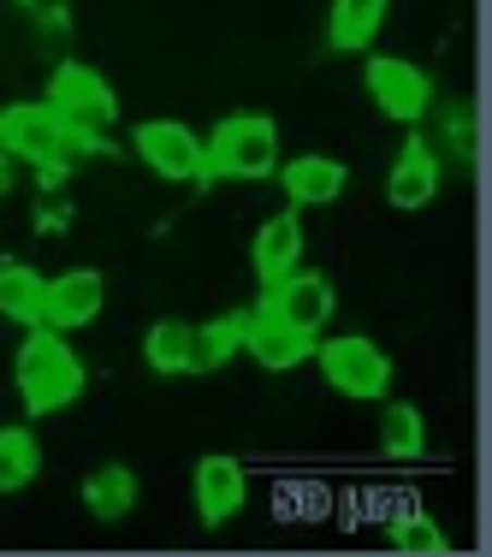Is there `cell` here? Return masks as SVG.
<instances>
[{
  "instance_id": "1",
  "label": "cell",
  "mask_w": 492,
  "mask_h": 557,
  "mask_svg": "<svg viewBox=\"0 0 492 557\" xmlns=\"http://www.w3.org/2000/svg\"><path fill=\"white\" fill-rule=\"evenodd\" d=\"M12 386H19L24 416L42 421V416L72 409L77 397H84L89 374H84V356L65 344V333H54V326H30L24 344H19V356H12Z\"/></svg>"
},
{
  "instance_id": "2",
  "label": "cell",
  "mask_w": 492,
  "mask_h": 557,
  "mask_svg": "<svg viewBox=\"0 0 492 557\" xmlns=\"http://www.w3.org/2000/svg\"><path fill=\"white\" fill-rule=\"evenodd\" d=\"M0 137H7L12 161L42 166L48 178H60L72 161H84V154L101 149L96 131H77L54 101H19V108H7L0 113Z\"/></svg>"
},
{
  "instance_id": "3",
  "label": "cell",
  "mask_w": 492,
  "mask_h": 557,
  "mask_svg": "<svg viewBox=\"0 0 492 557\" xmlns=\"http://www.w3.org/2000/svg\"><path fill=\"white\" fill-rule=\"evenodd\" d=\"M279 161H285V149H279V125L268 113H232V119H220V125L202 137L208 178L261 184V178H273Z\"/></svg>"
},
{
  "instance_id": "4",
  "label": "cell",
  "mask_w": 492,
  "mask_h": 557,
  "mask_svg": "<svg viewBox=\"0 0 492 557\" xmlns=\"http://www.w3.org/2000/svg\"><path fill=\"white\" fill-rule=\"evenodd\" d=\"M315 362H321L327 392L356 397V404H380L392 392V356L362 333H339V338H315Z\"/></svg>"
},
{
  "instance_id": "5",
  "label": "cell",
  "mask_w": 492,
  "mask_h": 557,
  "mask_svg": "<svg viewBox=\"0 0 492 557\" xmlns=\"http://www.w3.org/2000/svg\"><path fill=\"white\" fill-rule=\"evenodd\" d=\"M131 154L167 184H208V166H202V137L179 119H143L131 131Z\"/></svg>"
},
{
  "instance_id": "6",
  "label": "cell",
  "mask_w": 492,
  "mask_h": 557,
  "mask_svg": "<svg viewBox=\"0 0 492 557\" xmlns=\"http://www.w3.org/2000/svg\"><path fill=\"white\" fill-rule=\"evenodd\" d=\"M362 84H368V101H374L385 119H397V125H421V119L433 113V77L421 72L416 60L368 54Z\"/></svg>"
},
{
  "instance_id": "7",
  "label": "cell",
  "mask_w": 492,
  "mask_h": 557,
  "mask_svg": "<svg viewBox=\"0 0 492 557\" xmlns=\"http://www.w3.org/2000/svg\"><path fill=\"white\" fill-rule=\"evenodd\" d=\"M332 309H339V297H332L327 273H303V268L285 273L279 285H261V297H256V314H273V321L297 326V333H315V338L327 333Z\"/></svg>"
},
{
  "instance_id": "8",
  "label": "cell",
  "mask_w": 492,
  "mask_h": 557,
  "mask_svg": "<svg viewBox=\"0 0 492 557\" xmlns=\"http://www.w3.org/2000/svg\"><path fill=\"white\" fill-rule=\"evenodd\" d=\"M48 101L72 119L77 131H108L113 119H119V96H113V84L101 72H89L84 60H65L54 65V77H48Z\"/></svg>"
},
{
  "instance_id": "9",
  "label": "cell",
  "mask_w": 492,
  "mask_h": 557,
  "mask_svg": "<svg viewBox=\"0 0 492 557\" xmlns=\"http://www.w3.org/2000/svg\"><path fill=\"white\" fill-rule=\"evenodd\" d=\"M101 302H108V278H101L96 268L54 273L42 285V326H54V333H77V326L101 321Z\"/></svg>"
},
{
  "instance_id": "10",
  "label": "cell",
  "mask_w": 492,
  "mask_h": 557,
  "mask_svg": "<svg viewBox=\"0 0 492 557\" xmlns=\"http://www.w3.org/2000/svg\"><path fill=\"white\" fill-rule=\"evenodd\" d=\"M190 498H196V522L202 528H225L237 510L249 504V474L237 457H202L190 474Z\"/></svg>"
},
{
  "instance_id": "11",
  "label": "cell",
  "mask_w": 492,
  "mask_h": 557,
  "mask_svg": "<svg viewBox=\"0 0 492 557\" xmlns=\"http://www.w3.org/2000/svg\"><path fill=\"white\" fill-rule=\"evenodd\" d=\"M273 178L291 208H332L350 190V166L332 161V154H291V161L273 166Z\"/></svg>"
},
{
  "instance_id": "12",
  "label": "cell",
  "mask_w": 492,
  "mask_h": 557,
  "mask_svg": "<svg viewBox=\"0 0 492 557\" xmlns=\"http://www.w3.org/2000/svg\"><path fill=\"white\" fill-rule=\"evenodd\" d=\"M439 184H445V172H439V149L428 137H409L404 149H397L392 172H385V202L404 208V214H416V208H428L439 196Z\"/></svg>"
},
{
  "instance_id": "13",
  "label": "cell",
  "mask_w": 492,
  "mask_h": 557,
  "mask_svg": "<svg viewBox=\"0 0 492 557\" xmlns=\"http://www.w3.org/2000/svg\"><path fill=\"white\" fill-rule=\"evenodd\" d=\"M244 350L256 356V362L268 368V374H291V368L315 362V333H297V326L273 321V314H256V309H249Z\"/></svg>"
},
{
  "instance_id": "14",
  "label": "cell",
  "mask_w": 492,
  "mask_h": 557,
  "mask_svg": "<svg viewBox=\"0 0 492 557\" xmlns=\"http://www.w3.org/2000/svg\"><path fill=\"white\" fill-rule=\"evenodd\" d=\"M303 249H309V232H303V220L291 214H273L268 225L256 232V249H249V261H256V278L261 285H279L285 273L303 268Z\"/></svg>"
},
{
  "instance_id": "15",
  "label": "cell",
  "mask_w": 492,
  "mask_h": 557,
  "mask_svg": "<svg viewBox=\"0 0 492 557\" xmlns=\"http://www.w3.org/2000/svg\"><path fill=\"white\" fill-rule=\"evenodd\" d=\"M77 498H84V510L96 516V522H125V516L137 510V469H125V462H101V469L84 474Z\"/></svg>"
},
{
  "instance_id": "16",
  "label": "cell",
  "mask_w": 492,
  "mask_h": 557,
  "mask_svg": "<svg viewBox=\"0 0 492 557\" xmlns=\"http://www.w3.org/2000/svg\"><path fill=\"white\" fill-rule=\"evenodd\" d=\"M244 333H249V314L244 309L190 326V374H214V368H225L237 350H244Z\"/></svg>"
},
{
  "instance_id": "17",
  "label": "cell",
  "mask_w": 492,
  "mask_h": 557,
  "mask_svg": "<svg viewBox=\"0 0 492 557\" xmlns=\"http://www.w3.org/2000/svg\"><path fill=\"white\" fill-rule=\"evenodd\" d=\"M385 7L392 0H332V18H327V36L339 54H368L385 24Z\"/></svg>"
},
{
  "instance_id": "18",
  "label": "cell",
  "mask_w": 492,
  "mask_h": 557,
  "mask_svg": "<svg viewBox=\"0 0 492 557\" xmlns=\"http://www.w3.org/2000/svg\"><path fill=\"white\" fill-rule=\"evenodd\" d=\"M42 285L30 261H0V314L19 326H42Z\"/></svg>"
},
{
  "instance_id": "19",
  "label": "cell",
  "mask_w": 492,
  "mask_h": 557,
  "mask_svg": "<svg viewBox=\"0 0 492 557\" xmlns=\"http://www.w3.org/2000/svg\"><path fill=\"white\" fill-rule=\"evenodd\" d=\"M385 404V397H380ZM380 450L392 462H421L428 457V421L416 404H385L380 409Z\"/></svg>"
},
{
  "instance_id": "20",
  "label": "cell",
  "mask_w": 492,
  "mask_h": 557,
  "mask_svg": "<svg viewBox=\"0 0 492 557\" xmlns=\"http://www.w3.org/2000/svg\"><path fill=\"white\" fill-rule=\"evenodd\" d=\"M42 474V440L30 428H0V498L36 486Z\"/></svg>"
},
{
  "instance_id": "21",
  "label": "cell",
  "mask_w": 492,
  "mask_h": 557,
  "mask_svg": "<svg viewBox=\"0 0 492 557\" xmlns=\"http://www.w3.org/2000/svg\"><path fill=\"white\" fill-rule=\"evenodd\" d=\"M143 362L161 380L190 374V321H155L149 333H143Z\"/></svg>"
},
{
  "instance_id": "22",
  "label": "cell",
  "mask_w": 492,
  "mask_h": 557,
  "mask_svg": "<svg viewBox=\"0 0 492 557\" xmlns=\"http://www.w3.org/2000/svg\"><path fill=\"white\" fill-rule=\"evenodd\" d=\"M385 546L409 552V557H439V552H451V540L433 516H397V522L385 528Z\"/></svg>"
},
{
  "instance_id": "23",
  "label": "cell",
  "mask_w": 492,
  "mask_h": 557,
  "mask_svg": "<svg viewBox=\"0 0 492 557\" xmlns=\"http://www.w3.org/2000/svg\"><path fill=\"white\" fill-rule=\"evenodd\" d=\"M12 190V149H7V137H0V196Z\"/></svg>"
}]
</instances>
